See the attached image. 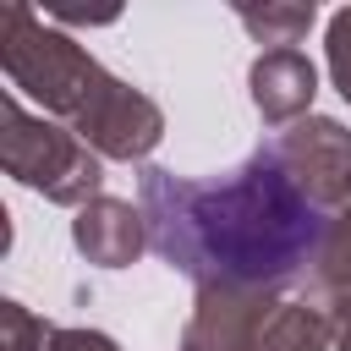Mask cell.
I'll return each mask as SVG.
<instances>
[{
	"instance_id": "6da1fadb",
	"label": "cell",
	"mask_w": 351,
	"mask_h": 351,
	"mask_svg": "<svg viewBox=\"0 0 351 351\" xmlns=\"http://www.w3.org/2000/svg\"><path fill=\"white\" fill-rule=\"evenodd\" d=\"M324 208L329 203L285 165L274 143H263L214 181L143 170V214L154 252L219 296L274 291L313 274L329 241Z\"/></svg>"
},
{
	"instance_id": "7a4b0ae2",
	"label": "cell",
	"mask_w": 351,
	"mask_h": 351,
	"mask_svg": "<svg viewBox=\"0 0 351 351\" xmlns=\"http://www.w3.org/2000/svg\"><path fill=\"white\" fill-rule=\"evenodd\" d=\"M0 55H5V77L33 93L44 110H60L71 121H82V110L93 104V93L104 88V71L66 38L33 22L27 5H5V33H0Z\"/></svg>"
},
{
	"instance_id": "3957f363",
	"label": "cell",
	"mask_w": 351,
	"mask_h": 351,
	"mask_svg": "<svg viewBox=\"0 0 351 351\" xmlns=\"http://www.w3.org/2000/svg\"><path fill=\"white\" fill-rule=\"evenodd\" d=\"M208 351H324V329L318 318H307V307H285V302H263L258 291L247 296H208L203 313L192 318V335H208Z\"/></svg>"
},
{
	"instance_id": "277c9868",
	"label": "cell",
	"mask_w": 351,
	"mask_h": 351,
	"mask_svg": "<svg viewBox=\"0 0 351 351\" xmlns=\"http://www.w3.org/2000/svg\"><path fill=\"white\" fill-rule=\"evenodd\" d=\"M5 165L16 181L27 186H44L49 197L71 203L82 192L99 186V159L82 154L71 143V132H55V126H33L16 104V93H5Z\"/></svg>"
},
{
	"instance_id": "5b68a950",
	"label": "cell",
	"mask_w": 351,
	"mask_h": 351,
	"mask_svg": "<svg viewBox=\"0 0 351 351\" xmlns=\"http://www.w3.org/2000/svg\"><path fill=\"white\" fill-rule=\"evenodd\" d=\"M77 137L88 143H99L104 154H115V159H137V154H148L154 143H159V110L143 99V93H132L126 82H115V77H104V88L93 93V104L82 110V121H77Z\"/></svg>"
},
{
	"instance_id": "8992f818",
	"label": "cell",
	"mask_w": 351,
	"mask_h": 351,
	"mask_svg": "<svg viewBox=\"0 0 351 351\" xmlns=\"http://www.w3.org/2000/svg\"><path fill=\"white\" fill-rule=\"evenodd\" d=\"M313 60L302 49H269L258 66H252V104L269 115V121H291L307 99H313Z\"/></svg>"
},
{
	"instance_id": "52a82bcc",
	"label": "cell",
	"mask_w": 351,
	"mask_h": 351,
	"mask_svg": "<svg viewBox=\"0 0 351 351\" xmlns=\"http://www.w3.org/2000/svg\"><path fill=\"white\" fill-rule=\"evenodd\" d=\"M77 247H82L93 263H104V269L132 263L137 247H143V230H137L132 203H110V197H104V203L82 208V214H77Z\"/></svg>"
},
{
	"instance_id": "ba28073f",
	"label": "cell",
	"mask_w": 351,
	"mask_h": 351,
	"mask_svg": "<svg viewBox=\"0 0 351 351\" xmlns=\"http://www.w3.org/2000/svg\"><path fill=\"white\" fill-rule=\"evenodd\" d=\"M241 22H247L263 44L291 49V44H296V33H307V27H313V5H269L263 16H258V11H241Z\"/></svg>"
},
{
	"instance_id": "9c48e42d",
	"label": "cell",
	"mask_w": 351,
	"mask_h": 351,
	"mask_svg": "<svg viewBox=\"0 0 351 351\" xmlns=\"http://www.w3.org/2000/svg\"><path fill=\"white\" fill-rule=\"evenodd\" d=\"M313 274H318L324 285H346V280H351V197H346V214L329 219V241H324Z\"/></svg>"
},
{
	"instance_id": "30bf717a",
	"label": "cell",
	"mask_w": 351,
	"mask_h": 351,
	"mask_svg": "<svg viewBox=\"0 0 351 351\" xmlns=\"http://www.w3.org/2000/svg\"><path fill=\"white\" fill-rule=\"evenodd\" d=\"M329 71L351 104V11H335V22H329Z\"/></svg>"
},
{
	"instance_id": "8fae6325",
	"label": "cell",
	"mask_w": 351,
	"mask_h": 351,
	"mask_svg": "<svg viewBox=\"0 0 351 351\" xmlns=\"http://www.w3.org/2000/svg\"><path fill=\"white\" fill-rule=\"evenodd\" d=\"M55 351H115L104 335H82V329H71V335H55Z\"/></svg>"
}]
</instances>
